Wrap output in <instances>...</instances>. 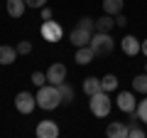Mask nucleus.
<instances>
[{"label":"nucleus","mask_w":147,"mask_h":138,"mask_svg":"<svg viewBox=\"0 0 147 138\" xmlns=\"http://www.w3.org/2000/svg\"><path fill=\"white\" fill-rule=\"evenodd\" d=\"M61 104V94H59V86L57 84H44L39 86L37 91V106L44 109V111H52Z\"/></svg>","instance_id":"1"},{"label":"nucleus","mask_w":147,"mask_h":138,"mask_svg":"<svg viewBox=\"0 0 147 138\" xmlns=\"http://www.w3.org/2000/svg\"><path fill=\"white\" fill-rule=\"evenodd\" d=\"M88 106H91V113L93 116H98V118H105L110 113V109H113V104H110V96H108V91H103L100 89L98 94H93V96H88Z\"/></svg>","instance_id":"2"},{"label":"nucleus","mask_w":147,"mask_h":138,"mask_svg":"<svg viewBox=\"0 0 147 138\" xmlns=\"http://www.w3.org/2000/svg\"><path fill=\"white\" fill-rule=\"evenodd\" d=\"M113 47H115V40L110 37V32H93V37H91V49L96 52V57L110 54Z\"/></svg>","instance_id":"3"},{"label":"nucleus","mask_w":147,"mask_h":138,"mask_svg":"<svg viewBox=\"0 0 147 138\" xmlns=\"http://www.w3.org/2000/svg\"><path fill=\"white\" fill-rule=\"evenodd\" d=\"M39 35L44 37V42H59L64 37V27L54 20H42V27H39Z\"/></svg>","instance_id":"4"},{"label":"nucleus","mask_w":147,"mask_h":138,"mask_svg":"<svg viewBox=\"0 0 147 138\" xmlns=\"http://www.w3.org/2000/svg\"><path fill=\"white\" fill-rule=\"evenodd\" d=\"M34 106H37V96H32L30 91H20V94L15 96V109L20 113H25V116L34 111Z\"/></svg>","instance_id":"5"},{"label":"nucleus","mask_w":147,"mask_h":138,"mask_svg":"<svg viewBox=\"0 0 147 138\" xmlns=\"http://www.w3.org/2000/svg\"><path fill=\"white\" fill-rule=\"evenodd\" d=\"M91 37H93V32L84 30V27H79V25L69 32V42H71L74 47H86V44H91Z\"/></svg>","instance_id":"6"},{"label":"nucleus","mask_w":147,"mask_h":138,"mask_svg":"<svg viewBox=\"0 0 147 138\" xmlns=\"http://www.w3.org/2000/svg\"><path fill=\"white\" fill-rule=\"evenodd\" d=\"M66 74H69V72H66V67H64V62H54L52 67L47 69V81L59 86L61 81H66Z\"/></svg>","instance_id":"7"},{"label":"nucleus","mask_w":147,"mask_h":138,"mask_svg":"<svg viewBox=\"0 0 147 138\" xmlns=\"http://www.w3.org/2000/svg\"><path fill=\"white\" fill-rule=\"evenodd\" d=\"M120 47H123V52H125L127 57H135V54L142 52V42L135 37V35H125V37L120 40Z\"/></svg>","instance_id":"8"},{"label":"nucleus","mask_w":147,"mask_h":138,"mask_svg":"<svg viewBox=\"0 0 147 138\" xmlns=\"http://www.w3.org/2000/svg\"><path fill=\"white\" fill-rule=\"evenodd\" d=\"M115 104H118V109H120L123 113H130V111L137 109V101H135V96H132V91H120L118 99H115Z\"/></svg>","instance_id":"9"},{"label":"nucleus","mask_w":147,"mask_h":138,"mask_svg":"<svg viewBox=\"0 0 147 138\" xmlns=\"http://www.w3.org/2000/svg\"><path fill=\"white\" fill-rule=\"evenodd\" d=\"M37 136L39 138H57L59 136L57 121H39L37 123Z\"/></svg>","instance_id":"10"},{"label":"nucleus","mask_w":147,"mask_h":138,"mask_svg":"<svg viewBox=\"0 0 147 138\" xmlns=\"http://www.w3.org/2000/svg\"><path fill=\"white\" fill-rule=\"evenodd\" d=\"M127 133H130V128L123 121H110L108 128H105V136L108 138H127Z\"/></svg>","instance_id":"11"},{"label":"nucleus","mask_w":147,"mask_h":138,"mask_svg":"<svg viewBox=\"0 0 147 138\" xmlns=\"http://www.w3.org/2000/svg\"><path fill=\"white\" fill-rule=\"evenodd\" d=\"M113 27H115V17L108 15V12H103V15L96 20V30L93 32H110Z\"/></svg>","instance_id":"12"},{"label":"nucleus","mask_w":147,"mask_h":138,"mask_svg":"<svg viewBox=\"0 0 147 138\" xmlns=\"http://www.w3.org/2000/svg\"><path fill=\"white\" fill-rule=\"evenodd\" d=\"M96 57V52L91 49V44H86V47H76V62L84 67V64H91Z\"/></svg>","instance_id":"13"},{"label":"nucleus","mask_w":147,"mask_h":138,"mask_svg":"<svg viewBox=\"0 0 147 138\" xmlns=\"http://www.w3.org/2000/svg\"><path fill=\"white\" fill-rule=\"evenodd\" d=\"M25 0H7L5 3V10H7V15L10 17H20L22 12H25Z\"/></svg>","instance_id":"14"},{"label":"nucleus","mask_w":147,"mask_h":138,"mask_svg":"<svg viewBox=\"0 0 147 138\" xmlns=\"http://www.w3.org/2000/svg\"><path fill=\"white\" fill-rule=\"evenodd\" d=\"M17 59V49L15 47H7V44H0V64H12Z\"/></svg>","instance_id":"15"},{"label":"nucleus","mask_w":147,"mask_h":138,"mask_svg":"<svg viewBox=\"0 0 147 138\" xmlns=\"http://www.w3.org/2000/svg\"><path fill=\"white\" fill-rule=\"evenodd\" d=\"M100 89H103V86H100V79H96V77H86V79H84V94L86 96L98 94Z\"/></svg>","instance_id":"16"},{"label":"nucleus","mask_w":147,"mask_h":138,"mask_svg":"<svg viewBox=\"0 0 147 138\" xmlns=\"http://www.w3.org/2000/svg\"><path fill=\"white\" fill-rule=\"evenodd\" d=\"M123 5H125V3H123V0H103V12H108V15H120L123 12Z\"/></svg>","instance_id":"17"},{"label":"nucleus","mask_w":147,"mask_h":138,"mask_svg":"<svg viewBox=\"0 0 147 138\" xmlns=\"http://www.w3.org/2000/svg\"><path fill=\"white\" fill-rule=\"evenodd\" d=\"M132 89H135L137 94H147V72L145 74H137L135 79H132Z\"/></svg>","instance_id":"18"},{"label":"nucleus","mask_w":147,"mask_h":138,"mask_svg":"<svg viewBox=\"0 0 147 138\" xmlns=\"http://www.w3.org/2000/svg\"><path fill=\"white\" fill-rule=\"evenodd\" d=\"M100 86H103V91H115L118 89V77L115 74H105L100 79Z\"/></svg>","instance_id":"19"},{"label":"nucleus","mask_w":147,"mask_h":138,"mask_svg":"<svg viewBox=\"0 0 147 138\" xmlns=\"http://www.w3.org/2000/svg\"><path fill=\"white\" fill-rule=\"evenodd\" d=\"M59 94H61V104H71V101H74V89L66 84V81L59 84Z\"/></svg>","instance_id":"20"},{"label":"nucleus","mask_w":147,"mask_h":138,"mask_svg":"<svg viewBox=\"0 0 147 138\" xmlns=\"http://www.w3.org/2000/svg\"><path fill=\"white\" fill-rule=\"evenodd\" d=\"M79 27H84V30H91V32H93V30H96V20H93V17H88V15H84V17L79 20Z\"/></svg>","instance_id":"21"},{"label":"nucleus","mask_w":147,"mask_h":138,"mask_svg":"<svg viewBox=\"0 0 147 138\" xmlns=\"http://www.w3.org/2000/svg\"><path fill=\"white\" fill-rule=\"evenodd\" d=\"M32 84L34 86H44V81H47V74H42V72H32Z\"/></svg>","instance_id":"22"},{"label":"nucleus","mask_w":147,"mask_h":138,"mask_svg":"<svg viewBox=\"0 0 147 138\" xmlns=\"http://www.w3.org/2000/svg\"><path fill=\"white\" fill-rule=\"evenodd\" d=\"M137 116H140V121L147 123V99H142L140 104H137Z\"/></svg>","instance_id":"23"},{"label":"nucleus","mask_w":147,"mask_h":138,"mask_svg":"<svg viewBox=\"0 0 147 138\" xmlns=\"http://www.w3.org/2000/svg\"><path fill=\"white\" fill-rule=\"evenodd\" d=\"M17 54H30L32 52V42H27V40H22V42H17Z\"/></svg>","instance_id":"24"},{"label":"nucleus","mask_w":147,"mask_h":138,"mask_svg":"<svg viewBox=\"0 0 147 138\" xmlns=\"http://www.w3.org/2000/svg\"><path fill=\"white\" fill-rule=\"evenodd\" d=\"M27 8H37V10H42L44 5H47V0H25Z\"/></svg>","instance_id":"25"},{"label":"nucleus","mask_w":147,"mask_h":138,"mask_svg":"<svg viewBox=\"0 0 147 138\" xmlns=\"http://www.w3.org/2000/svg\"><path fill=\"white\" fill-rule=\"evenodd\" d=\"M52 17H54L52 8H47V5H44V8H42V20H52Z\"/></svg>","instance_id":"26"},{"label":"nucleus","mask_w":147,"mask_h":138,"mask_svg":"<svg viewBox=\"0 0 147 138\" xmlns=\"http://www.w3.org/2000/svg\"><path fill=\"white\" fill-rule=\"evenodd\" d=\"M115 25H118V27H125V25H127V17L123 15V12H120V15H115Z\"/></svg>","instance_id":"27"},{"label":"nucleus","mask_w":147,"mask_h":138,"mask_svg":"<svg viewBox=\"0 0 147 138\" xmlns=\"http://www.w3.org/2000/svg\"><path fill=\"white\" fill-rule=\"evenodd\" d=\"M142 54H145V57H147V40H145V42H142Z\"/></svg>","instance_id":"28"},{"label":"nucleus","mask_w":147,"mask_h":138,"mask_svg":"<svg viewBox=\"0 0 147 138\" xmlns=\"http://www.w3.org/2000/svg\"><path fill=\"white\" fill-rule=\"evenodd\" d=\"M145 72H147V64H145Z\"/></svg>","instance_id":"29"}]
</instances>
